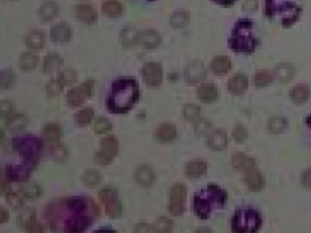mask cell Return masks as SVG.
<instances>
[{
  "label": "cell",
  "mask_w": 311,
  "mask_h": 233,
  "mask_svg": "<svg viewBox=\"0 0 311 233\" xmlns=\"http://www.w3.org/2000/svg\"><path fill=\"white\" fill-rule=\"evenodd\" d=\"M140 98V89L134 78H120L115 80L107 99L108 110L115 114H124L131 111Z\"/></svg>",
  "instance_id": "6da1fadb"
},
{
  "label": "cell",
  "mask_w": 311,
  "mask_h": 233,
  "mask_svg": "<svg viewBox=\"0 0 311 233\" xmlns=\"http://www.w3.org/2000/svg\"><path fill=\"white\" fill-rule=\"evenodd\" d=\"M226 191L216 185L211 184L201 190L194 198V209L196 215L203 220H207L214 209L224 207L226 203Z\"/></svg>",
  "instance_id": "7a4b0ae2"
},
{
  "label": "cell",
  "mask_w": 311,
  "mask_h": 233,
  "mask_svg": "<svg viewBox=\"0 0 311 233\" xmlns=\"http://www.w3.org/2000/svg\"><path fill=\"white\" fill-rule=\"evenodd\" d=\"M14 149L19 152L30 166L36 165L42 150V142L34 136L18 137L13 140Z\"/></svg>",
  "instance_id": "3957f363"
},
{
  "label": "cell",
  "mask_w": 311,
  "mask_h": 233,
  "mask_svg": "<svg viewBox=\"0 0 311 233\" xmlns=\"http://www.w3.org/2000/svg\"><path fill=\"white\" fill-rule=\"evenodd\" d=\"M261 216L255 209H239L232 220L236 233H255L261 226Z\"/></svg>",
  "instance_id": "277c9868"
},
{
  "label": "cell",
  "mask_w": 311,
  "mask_h": 233,
  "mask_svg": "<svg viewBox=\"0 0 311 233\" xmlns=\"http://www.w3.org/2000/svg\"><path fill=\"white\" fill-rule=\"evenodd\" d=\"M99 198L104 203L106 214L111 219H119L122 214V206L119 193L115 189L104 188L99 192Z\"/></svg>",
  "instance_id": "5b68a950"
},
{
  "label": "cell",
  "mask_w": 311,
  "mask_h": 233,
  "mask_svg": "<svg viewBox=\"0 0 311 233\" xmlns=\"http://www.w3.org/2000/svg\"><path fill=\"white\" fill-rule=\"evenodd\" d=\"M119 153V141L113 135L107 136L101 141V147L95 154V161L100 165H109Z\"/></svg>",
  "instance_id": "8992f818"
},
{
  "label": "cell",
  "mask_w": 311,
  "mask_h": 233,
  "mask_svg": "<svg viewBox=\"0 0 311 233\" xmlns=\"http://www.w3.org/2000/svg\"><path fill=\"white\" fill-rule=\"evenodd\" d=\"M94 82L92 80H86L79 87L70 88L67 93V103L71 108H78L84 104L86 99L92 97Z\"/></svg>",
  "instance_id": "52a82bcc"
},
{
  "label": "cell",
  "mask_w": 311,
  "mask_h": 233,
  "mask_svg": "<svg viewBox=\"0 0 311 233\" xmlns=\"http://www.w3.org/2000/svg\"><path fill=\"white\" fill-rule=\"evenodd\" d=\"M187 189L183 183L173 185L169 195V210L174 216H181L185 208Z\"/></svg>",
  "instance_id": "ba28073f"
},
{
  "label": "cell",
  "mask_w": 311,
  "mask_h": 233,
  "mask_svg": "<svg viewBox=\"0 0 311 233\" xmlns=\"http://www.w3.org/2000/svg\"><path fill=\"white\" fill-rule=\"evenodd\" d=\"M141 75L145 84L152 87H157L163 82L164 70L160 63L148 62L141 68Z\"/></svg>",
  "instance_id": "9c48e42d"
},
{
  "label": "cell",
  "mask_w": 311,
  "mask_h": 233,
  "mask_svg": "<svg viewBox=\"0 0 311 233\" xmlns=\"http://www.w3.org/2000/svg\"><path fill=\"white\" fill-rule=\"evenodd\" d=\"M93 218L88 215H79L69 218L64 226V231L67 233H80L92 225Z\"/></svg>",
  "instance_id": "30bf717a"
},
{
  "label": "cell",
  "mask_w": 311,
  "mask_h": 233,
  "mask_svg": "<svg viewBox=\"0 0 311 233\" xmlns=\"http://www.w3.org/2000/svg\"><path fill=\"white\" fill-rule=\"evenodd\" d=\"M206 76L207 69L205 68L204 64L198 60L190 62L184 70L185 80L191 84L201 81L206 78Z\"/></svg>",
  "instance_id": "8fae6325"
},
{
  "label": "cell",
  "mask_w": 311,
  "mask_h": 233,
  "mask_svg": "<svg viewBox=\"0 0 311 233\" xmlns=\"http://www.w3.org/2000/svg\"><path fill=\"white\" fill-rule=\"evenodd\" d=\"M74 15L80 22L87 25L94 24L97 22L98 13L96 9L87 4H80L74 7Z\"/></svg>",
  "instance_id": "7c38bea8"
},
{
  "label": "cell",
  "mask_w": 311,
  "mask_h": 233,
  "mask_svg": "<svg viewBox=\"0 0 311 233\" xmlns=\"http://www.w3.org/2000/svg\"><path fill=\"white\" fill-rule=\"evenodd\" d=\"M162 43V37L154 29H146L139 33L138 44L146 49H154L158 48Z\"/></svg>",
  "instance_id": "4fadbf2b"
},
{
  "label": "cell",
  "mask_w": 311,
  "mask_h": 233,
  "mask_svg": "<svg viewBox=\"0 0 311 233\" xmlns=\"http://www.w3.org/2000/svg\"><path fill=\"white\" fill-rule=\"evenodd\" d=\"M72 37L70 27L64 23L54 25L50 30L51 40L57 44L68 43Z\"/></svg>",
  "instance_id": "5bb4252c"
},
{
  "label": "cell",
  "mask_w": 311,
  "mask_h": 233,
  "mask_svg": "<svg viewBox=\"0 0 311 233\" xmlns=\"http://www.w3.org/2000/svg\"><path fill=\"white\" fill-rule=\"evenodd\" d=\"M135 178L136 183L141 187H150L155 181V172L149 166H139L135 171Z\"/></svg>",
  "instance_id": "9a60e30c"
},
{
  "label": "cell",
  "mask_w": 311,
  "mask_h": 233,
  "mask_svg": "<svg viewBox=\"0 0 311 233\" xmlns=\"http://www.w3.org/2000/svg\"><path fill=\"white\" fill-rule=\"evenodd\" d=\"M31 166H6V176L11 181H25L31 176Z\"/></svg>",
  "instance_id": "2e32d148"
},
{
  "label": "cell",
  "mask_w": 311,
  "mask_h": 233,
  "mask_svg": "<svg viewBox=\"0 0 311 233\" xmlns=\"http://www.w3.org/2000/svg\"><path fill=\"white\" fill-rule=\"evenodd\" d=\"M244 181L247 188L251 191H260L264 187V178L261 172H258L257 170L251 169L249 171L245 172Z\"/></svg>",
  "instance_id": "e0dca14e"
},
{
  "label": "cell",
  "mask_w": 311,
  "mask_h": 233,
  "mask_svg": "<svg viewBox=\"0 0 311 233\" xmlns=\"http://www.w3.org/2000/svg\"><path fill=\"white\" fill-rule=\"evenodd\" d=\"M25 43L29 49L39 50L45 47L46 37L42 31L33 29L30 31L25 37Z\"/></svg>",
  "instance_id": "ac0fdd59"
},
{
  "label": "cell",
  "mask_w": 311,
  "mask_h": 233,
  "mask_svg": "<svg viewBox=\"0 0 311 233\" xmlns=\"http://www.w3.org/2000/svg\"><path fill=\"white\" fill-rule=\"evenodd\" d=\"M218 89L213 83H205L197 90L198 98L205 103L214 102L218 98Z\"/></svg>",
  "instance_id": "d6986e66"
},
{
  "label": "cell",
  "mask_w": 311,
  "mask_h": 233,
  "mask_svg": "<svg viewBox=\"0 0 311 233\" xmlns=\"http://www.w3.org/2000/svg\"><path fill=\"white\" fill-rule=\"evenodd\" d=\"M155 135L157 140L161 142H171L174 141L176 138V127L172 123H163L156 129Z\"/></svg>",
  "instance_id": "ffe728a7"
},
{
  "label": "cell",
  "mask_w": 311,
  "mask_h": 233,
  "mask_svg": "<svg viewBox=\"0 0 311 233\" xmlns=\"http://www.w3.org/2000/svg\"><path fill=\"white\" fill-rule=\"evenodd\" d=\"M228 90L235 95H240L246 91L248 87V80L247 78L242 75L238 74L232 77L228 83H227Z\"/></svg>",
  "instance_id": "44dd1931"
},
{
  "label": "cell",
  "mask_w": 311,
  "mask_h": 233,
  "mask_svg": "<svg viewBox=\"0 0 311 233\" xmlns=\"http://www.w3.org/2000/svg\"><path fill=\"white\" fill-rule=\"evenodd\" d=\"M60 12L59 6L54 1H47L41 5L38 10V17L43 22H49L55 19Z\"/></svg>",
  "instance_id": "7402d4cb"
},
{
  "label": "cell",
  "mask_w": 311,
  "mask_h": 233,
  "mask_svg": "<svg viewBox=\"0 0 311 233\" xmlns=\"http://www.w3.org/2000/svg\"><path fill=\"white\" fill-rule=\"evenodd\" d=\"M207 172V164L205 160H195L188 162L185 172L188 178H198L204 176Z\"/></svg>",
  "instance_id": "603a6c76"
},
{
  "label": "cell",
  "mask_w": 311,
  "mask_h": 233,
  "mask_svg": "<svg viewBox=\"0 0 311 233\" xmlns=\"http://www.w3.org/2000/svg\"><path fill=\"white\" fill-rule=\"evenodd\" d=\"M208 146L213 150H222L227 145V136L224 130L216 129L208 137Z\"/></svg>",
  "instance_id": "cb8c5ba5"
},
{
  "label": "cell",
  "mask_w": 311,
  "mask_h": 233,
  "mask_svg": "<svg viewBox=\"0 0 311 233\" xmlns=\"http://www.w3.org/2000/svg\"><path fill=\"white\" fill-rule=\"evenodd\" d=\"M63 58L58 54H48L43 60V71L47 74L56 73L63 66Z\"/></svg>",
  "instance_id": "d4e9b609"
},
{
  "label": "cell",
  "mask_w": 311,
  "mask_h": 233,
  "mask_svg": "<svg viewBox=\"0 0 311 233\" xmlns=\"http://www.w3.org/2000/svg\"><path fill=\"white\" fill-rule=\"evenodd\" d=\"M232 164L236 170L240 172H247L251 169H254L256 165L254 159H252L246 154L241 153V152L234 155Z\"/></svg>",
  "instance_id": "484cf974"
},
{
  "label": "cell",
  "mask_w": 311,
  "mask_h": 233,
  "mask_svg": "<svg viewBox=\"0 0 311 233\" xmlns=\"http://www.w3.org/2000/svg\"><path fill=\"white\" fill-rule=\"evenodd\" d=\"M102 10L105 16L108 18H118L122 16L124 7L122 3L118 0H106L102 5Z\"/></svg>",
  "instance_id": "4316f807"
},
{
  "label": "cell",
  "mask_w": 311,
  "mask_h": 233,
  "mask_svg": "<svg viewBox=\"0 0 311 233\" xmlns=\"http://www.w3.org/2000/svg\"><path fill=\"white\" fill-rule=\"evenodd\" d=\"M232 68L231 60L226 56H217L211 62V68L215 75H226Z\"/></svg>",
  "instance_id": "83f0119b"
},
{
  "label": "cell",
  "mask_w": 311,
  "mask_h": 233,
  "mask_svg": "<svg viewBox=\"0 0 311 233\" xmlns=\"http://www.w3.org/2000/svg\"><path fill=\"white\" fill-rule=\"evenodd\" d=\"M42 136L46 141L52 142V143H57L60 141L62 136V129L58 123H47L43 127Z\"/></svg>",
  "instance_id": "f1b7e54d"
},
{
  "label": "cell",
  "mask_w": 311,
  "mask_h": 233,
  "mask_svg": "<svg viewBox=\"0 0 311 233\" xmlns=\"http://www.w3.org/2000/svg\"><path fill=\"white\" fill-rule=\"evenodd\" d=\"M311 97V89L306 84H299L294 87L290 91V98L295 103L302 104Z\"/></svg>",
  "instance_id": "f546056e"
},
{
  "label": "cell",
  "mask_w": 311,
  "mask_h": 233,
  "mask_svg": "<svg viewBox=\"0 0 311 233\" xmlns=\"http://www.w3.org/2000/svg\"><path fill=\"white\" fill-rule=\"evenodd\" d=\"M139 33L140 32H138L133 27H127L123 29L120 36L122 45L126 48H131L134 47L135 44H138Z\"/></svg>",
  "instance_id": "4dcf8cb0"
},
{
  "label": "cell",
  "mask_w": 311,
  "mask_h": 233,
  "mask_svg": "<svg viewBox=\"0 0 311 233\" xmlns=\"http://www.w3.org/2000/svg\"><path fill=\"white\" fill-rule=\"evenodd\" d=\"M27 126V117L23 114H15L7 119V128L15 133L23 131Z\"/></svg>",
  "instance_id": "1f68e13d"
},
{
  "label": "cell",
  "mask_w": 311,
  "mask_h": 233,
  "mask_svg": "<svg viewBox=\"0 0 311 233\" xmlns=\"http://www.w3.org/2000/svg\"><path fill=\"white\" fill-rule=\"evenodd\" d=\"M38 63V57L31 53L26 52L19 58V67L24 71H31L36 68Z\"/></svg>",
  "instance_id": "d6a6232c"
},
{
  "label": "cell",
  "mask_w": 311,
  "mask_h": 233,
  "mask_svg": "<svg viewBox=\"0 0 311 233\" xmlns=\"http://www.w3.org/2000/svg\"><path fill=\"white\" fill-rule=\"evenodd\" d=\"M94 117V111L92 108H84L75 115V123L79 127H86L91 124Z\"/></svg>",
  "instance_id": "836d02e7"
},
{
  "label": "cell",
  "mask_w": 311,
  "mask_h": 233,
  "mask_svg": "<svg viewBox=\"0 0 311 233\" xmlns=\"http://www.w3.org/2000/svg\"><path fill=\"white\" fill-rule=\"evenodd\" d=\"M275 75H276V79L280 82H287L292 79L293 75H294V68L289 64L282 63L276 68Z\"/></svg>",
  "instance_id": "e575fe53"
},
{
  "label": "cell",
  "mask_w": 311,
  "mask_h": 233,
  "mask_svg": "<svg viewBox=\"0 0 311 233\" xmlns=\"http://www.w3.org/2000/svg\"><path fill=\"white\" fill-rule=\"evenodd\" d=\"M190 20L189 14L185 11H176L173 13L170 17V24L174 29H181L188 24Z\"/></svg>",
  "instance_id": "d590c367"
},
{
  "label": "cell",
  "mask_w": 311,
  "mask_h": 233,
  "mask_svg": "<svg viewBox=\"0 0 311 233\" xmlns=\"http://www.w3.org/2000/svg\"><path fill=\"white\" fill-rule=\"evenodd\" d=\"M273 81V74L267 69H261L256 71L255 76V85L257 87L268 86Z\"/></svg>",
  "instance_id": "8d00e7d4"
},
{
  "label": "cell",
  "mask_w": 311,
  "mask_h": 233,
  "mask_svg": "<svg viewBox=\"0 0 311 233\" xmlns=\"http://www.w3.org/2000/svg\"><path fill=\"white\" fill-rule=\"evenodd\" d=\"M20 191H21L23 196L26 197V198H29V199H32V200L33 199H37L41 194V189H40L39 185H37V183H34V182L25 183L21 187Z\"/></svg>",
  "instance_id": "74e56055"
},
{
  "label": "cell",
  "mask_w": 311,
  "mask_h": 233,
  "mask_svg": "<svg viewBox=\"0 0 311 233\" xmlns=\"http://www.w3.org/2000/svg\"><path fill=\"white\" fill-rule=\"evenodd\" d=\"M111 129V122L106 116H99L93 124V130L96 134L103 135Z\"/></svg>",
  "instance_id": "f35d334b"
},
{
  "label": "cell",
  "mask_w": 311,
  "mask_h": 233,
  "mask_svg": "<svg viewBox=\"0 0 311 233\" xmlns=\"http://www.w3.org/2000/svg\"><path fill=\"white\" fill-rule=\"evenodd\" d=\"M287 121L282 116H275L269 123V130L273 134H279L287 129Z\"/></svg>",
  "instance_id": "ab89813d"
},
{
  "label": "cell",
  "mask_w": 311,
  "mask_h": 233,
  "mask_svg": "<svg viewBox=\"0 0 311 233\" xmlns=\"http://www.w3.org/2000/svg\"><path fill=\"white\" fill-rule=\"evenodd\" d=\"M36 221V213L33 209H26L19 213L18 217V224L20 227L26 228L31 225L32 222Z\"/></svg>",
  "instance_id": "60d3db41"
},
{
  "label": "cell",
  "mask_w": 311,
  "mask_h": 233,
  "mask_svg": "<svg viewBox=\"0 0 311 233\" xmlns=\"http://www.w3.org/2000/svg\"><path fill=\"white\" fill-rule=\"evenodd\" d=\"M153 227L154 232L157 233H171L173 228V223L170 219L166 217H160L155 221Z\"/></svg>",
  "instance_id": "b9f144b4"
},
{
  "label": "cell",
  "mask_w": 311,
  "mask_h": 233,
  "mask_svg": "<svg viewBox=\"0 0 311 233\" xmlns=\"http://www.w3.org/2000/svg\"><path fill=\"white\" fill-rule=\"evenodd\" d=\"M82 180L86 186L95 187V186L100 184V182L102 180V176H101V173L95 170H88L83 174Z\"/></svg>",
  "instance_id": "7bdbcfd3"
},
{
  "label": "cell",
  "mask_w": 311,
  "mask_h": 233,
  "mask_svg": "<svg viewBox=\"0 0 311 233\" xmlns=\"http://www.w3.org/2000/svg\"><path fill=\"white\" fill-rule=\"evenodd\" d=\"M183 114L185 119L190 121H196L198 118H200L201 110L197 105L187 104L183 108Z\"/></svg>",
  "instance_id": "ee69618b"
},
{
  "label": "cell",
  "mask_w": 311,
  "mask_h": 233,
  "mask_svg": "<svg viewBox=\"0 0 311 233\" xmlns=\"http://www.w3.org/2000/svg\"><path fill=\"white\" fill-rule=\"evenodd\" d=\"M58 79L61 80L64 86H69V85H70V84L77 81L78 74L76 72V70L71 69V68H67V69L61 71Z\"/></svg>",
  "instance_id": "f6af8a7d"
},
{
  "label": "cell",
  "mask_w": 311,
  "mask_h": 233,
  "mask_svg": "<svg viewBox=\"0 0 311 233\" xmlns=\"http://www.w3.org/2000/svg\"><path fill=\"white\" fill-rule=\"evenodd\" d=\"M50 156L56 161H63L67 158V149L63 145L56 143L50 148Z\"/></svg>",
  "instance_id": "bcb514c9"
},
{
  "label": "cell",
  "mask_w": 311,
  "mask_h": 233,
  "mask_svg": "<svg viewBox=\"0 0 311 233\" xmlns=\"http://www.w3.org/2000/svg\"><path fill=\"white\" fill-rule=\"evenodd\" d=\"M63 88H64V85L59 79L50 80L47 85V93L51 97H57L61 95Z\"/></svg>",
  "instance_id": "7dc6e473"
},
{
  "label": "cell",
  "mask_w": 311,
  "mask_h": 233,
  "mask_svg": "<svg viewBox=\"0 0 311 233\" xmlns=\"http://www.w3.org/2000/svg\"><path fill=\"white\" fill-rule=\"evenodd\" d=\"M6 203H8V205L13 208V209H19L23 206V198L20 196L16 192L9 191L6 193Z\"/></svg>",
  "instance_id": "c3c4849f"
},
{
  "label": "cell",
  "mask_w": 311,
  "mask_h": 233,
  "mask_svg": "<svg viewBox=\"0 0 311 233\" xmlns=\"http://www.w3.org/2000/svg\"><path fill=\"white\" fill-rule=\"evenodd\" d=\"M211 128H212V125L207 119L198 118L195 122V130L196 134L198 135L203 136L207 134L208 132L211 130Z\"/></svg>",
  "instance_id": "681fc988"
},
{
  "label": "cell",
  "mask_w": 311,
  "mask_h": 233,
  "mask_svg": "<svg viewBox=\"0 0 311 233\" xmlns=\"http://www.w3.org/2000/svg\"><path fill=\"white\" fill-rule=\"evenodd\" d=\"M14 82V75L9 69H5L1 71V80L0 85L3 89H7L12 86Z\"/></svg>",
  "instance_id": "f907efd6"
},
{
  "label": "cell",
  "mask_w": 311,
  "mask_h": 233,
  "mask_svg": "<svg viewBox=\"0 0 311 233\" xmlns=\"http://www.w3.org/2000/svg\"><path fill=\"white\" fill-rule=\"evenodd\" d=\"M233 135L238 142H244L247 139V130L242 125H238L234 129Z\"/></svg>",
  "instance_id": "816d5d0a"
},
{
  "label": "cell",
  "mask_w": 311,
  "mask_h": 233,
  "mask_svg": "<svg viewBox=\"0 0 311 233\" xmlns=\"http://www.w3.org/2000/svg\"><path fill=\"white\" fill-rule=\"evenodd\" d=\"M13 105L10 101L8 100H3L0 105V113L1 116H9L10 112L12 111Z\"/></svg>",
  "instance_id": "f5cc1de1"
},
{
  "label": "cell",
  "mask_w": 311,
  "mask_h": 233,
  "mask_svg": "<svg viewBox=\"0 0 311 233\" xmlns=\"http://www.w3.org/2000/svg\"><path fill=\"white\" fill-rule=\"evenodd\" d=\"M301 183L307 189H311V167L303 172L301 176Z\"/></svg>",
  "instance_id": "db71d44e"
},
{
  "label": "cell",
  "mask_w": 311,
  "mask_h": 233,
  "mask_svg": "<svg viewBox=\"0 0 311 233\" xmlns=\"http://www.w3.org/2000/svg\"><path fill=\"white\" fill-rule=\"evenodd\" d=\"M27 230L31 233H42L43 232L42 226L37 221L32 222Z\"/></svg>",
  "instance_id": "11a10c76"
},
{
  "label": "cell",
  "mask_w": 311,
  "mask_h": 233,
  "mask_svg": "<svg viewBox=\"0 0 311 233\" xmlns=\"http://www.w3.org/2000/svg\"><path fill=\"white\" fill-rule=\"evenodd\" d=\"M244 8L245 10L252 11L255 10L257 6V1L256 0H244Z\"/></svg>",
  "instance_id": "9f6ffc18"
},
{
  "label": "cell",
  "mask_w": 311,
  "mask_h": 233,
  "mask_svg": "<svg viewBox=\"0 0 311 233\" xmlns=\"http://www.w3.org/2000/svg\"><path fill=\"white\" fill-rule=\"evenodd\" d=\"M136 229H135V232L137 233H148V232H152L154 231L153 228L151 229V226L148 225L146 223H140L138 225H136Z\"/></svg>",
  "instance_id": "6f0895ef"
},
{
  "label": "cell",
  "mask_w": 311,
  "mask_h": 233,
  "mask_svg": "<svg viewBox=\"0 0 311 233\" xmlns=\"http://www.w3.org/2000/svg\"><path fill=\"white\" fill-rule=\"evenodd\" d=\"M8 218H9V214H8V212L6 211V209H4V208H1V211H0V222H1V223H5V222L8 221Z\"/></svg>",
  "instance_id": "680465c9"
},
{
  "label": "cell",
  "mask_w": 311,
  "mask_h": 233,
  "mask_svg": "<svg viewBox=\"0 0 311 233\" xmlns=\"http://www.w3.org/2000/svg\"><path fill=\"white\" fill-rule=\"evenodd\" d=\"M7 180L8 178H5V174H2V177H1V190L2 192H4L5 190L7 189Z\"/></svg>",
  "instance_id": "91938a15"
},
{
  "label": "cell",
  "mask_w": 311,
  "mask_h": 233,
  "mask_svg": "<svg viewBox=\"0 0 311 233\" xmlns=\"http://www.w3.org/2000/svg\"><path fill=\"white\" fill-rule=\"evenodd\" d=\"M307 123H308V125H309L310 127H311V115L307 117Z\"/></svg>",
  "instance_id": "94428289"
},
{
  "label": "cell",
  "mask_w": 311,
  "mask_h": 233,
  "mask_svg": "<svg viewBox=\"0 0 311 233\" xmlns=\"http://www.w3.org/2000/svg\"><path fill=\"white\" fill-rule=\"evenodd\" d=\"M149 1H154V0H149Z\"/></svg>",
  "instance_id": "6125c7cd"
}]
</instances>
